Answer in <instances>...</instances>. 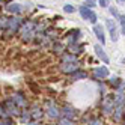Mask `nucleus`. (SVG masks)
I'll return each mask as SVG.
<instances>
[{
    "mask_svg": "<svg viewBox=\"0 0 125 125\" xmlns=\"http://www.w3.org/2000/svg\"><path fill=\"white\" fill-rule=\"evenodd\" d=\"M35 30H36V26H35V23L29 21V23H26L23 27H20V35L23 36L24 41H30L32 36H33V33Z\"/></svg>",
    "mask_w": 125,
    "mask_h": 125,
    "instance_id": "nucleus-1",
    "label": "nucleus"
},
{
    "mask_svg": "<svg viewBox=\"0 0 125 125\" xmlns=\"http://www.w3.org/2000/svg\"><path fill=\"white\" fill-rule=\"evenodd\" d=\"M113 109H115V98L113 96H105L104 100H103V103H101L103 113L110 115V113H113Z\"/></svg>",
    "mask_w": 125,
    "mask_h": 125,
    "instance_id": "nucleus-2",
    "label": "nucleus"
},
{
    "mask_svg": "<svg viewBox=\"0 0 125 125\" xmlns=\"http://www.w3.org/2000/svg\"><path fill=\"white\" fill-rule=\"evenodd\" d=\"M20 27H21V18H20V17H11V18L8 20L6 29L9 30L11 33H15Z\"/></svg>",
    "mask_w": 125,
    "mask_h": 125,
    "instance_id": "nucleus-3",
    "label": "nucleus"
},
{
    "mask_svg": "<svg viewBox=\"0 0 125 125\" xmlns=\"http://www.w3.org/2000/svg\"><path fill=\"white\" fill-rule=\"evenodd\" d=\"M3 104H5V107H6V110H8V113H9V115H12V116L21 115V113H20V107L15 104L14 100H6Z\"/></svg>",
    "mask_w": 125,
    "mask_h": 125,
    "instance_id": "nucleus-4",
    "label": "nucleus"
},
{
    "mask_svg": "<svg viewBox=\"0 0 125 125\" xmlns=\"http://www.w3.org/2000/svg\"><path fill=\"white\" fill-rule=\"evenodd\" d=\"M60 69L63 71L65 74H73L75 71H78V62H65V63L60 66Z\"/></svg>",
    "mask_w": 125,
    "mask_h": 125,
    "instance_id": "nucleus-5",
    "label": "nucleus"
},
{
    "mask_svg": "<svg viewBox=\"0 0 125 125\" xmlns=\"http://www.w3.org/2000/svg\"><path fill=\"white\" fill-rule=\"evenodd\" d=\"M105 24H107V27H109V30H110L112 39H113V41H118V29H116V24H115L112 20H107Z\"/></svg>",
    "mask_w": 125,
    "mask_h": 125,
    "instance_id": "nucleus-6",
    "label": "nucleus"
},
{
    "mask_svg": "<svg viewBox=\"0 0 125 125\" xmlns=\"http://www.w3.org/2000/svg\"><path fill=\"white\" fill-rule=\"evenodd\" d=\"M62 112H63V113H62V115H63V116H65L66 119H69V121H73V119L75 118V116H77L75 110L73 109V107H69V105H65L63 109H62Z\"/></svg>",
    "mask_w": 125,
    "mask_h": 125,
    "instance_id": "nucleus-7",
    "label": "nucleus"
},
{
    "mask_svg": "<svg viewBox=\"0 0 125 125\" xmlns=\"http://www.w3.org/2000/svg\"><path fill=\"white\" fill-rule=\"evenodd\" d=\"M94 75H95L96 78H105L107 75H109V69H107L105 66L95 68V69H94Z\"/></svg>",
    "mask_w": 125,
    "mask_h": 125,
    "instance_id": "nucleus-8",
    "label": "nucleus"
},
{
    "mask_svg": "<svg viewBox=\"0 0 125 125\" xmlns=\"http://www.w3.org/2000/svg\"><path fill=\"white\" fill-rule=\"evenodd\" d=\"M94 32H95V35H96V38L101 41V45H103V44H105V36H104V30H103V27H101V26L95 24V26H94Z\"/></svg>",
    "mask_w": 125,
    "mask_h": 125,
    "instance_id": "nucleus-9",
    "label": "nucleus"
},
{
    "mask_svg": "<svg viewBox=\"0 0 125 125\" xmlns=\"http://www.w3.org/2000/svg\"><path fill=\"white\" fill-rule=\"evenodd\" d=\"M95 51H96V54H98V57H100L104 63H109V56L105 54V51L101 48V45H95Z\"/></svg>",
    "mask_w": 125,
    "mask_h": 125,
    "instance_id": "nucleus-10",
    "label": "nucleus"
},
{
    "mask_svg": "<svg viewBox=\"0 0 125 125\" xmlns=\"http://www.w3.org/2000/svg\"><path fill=\"white\" fill-rule=\"evenodd\" d=\"M47 113H48V116H50V118H53V119H57L59 116H60V113H59V110H57V107L51 105L50 103H48V109H47Z\"/></svg>",
    "mask_w": 125,
    "mask_h": 125,
    "instance_id": "nucleus-11",
    "label": "nucleus"
},
{
    "mask_svg": "<svg viewBox=\"0 0 125 125\" xmlns=\"http://www.w3.org/2000/svg\"><path fill=\"white\" fill-rule=\"evenodd\" d=\"M14 100H15V104L17 105H21V107H26V105H27V101H26V98L21 95V94H15L14 95Z\"/></svg>",
    "mask_w": 125,
    "mask_h": 125,
    "instance_id": "nucleus-12",
    "label": "nucleus"
},
{
    "mask_svg": "<svg viewBox=\"0 0 125 125\" xmlns=\"http://www.w3.org/2000/svg\"><path fill=\"white\" fill-rule=\"evenodd\" d=\"M6 11L8 12H12V14H20L21 12V6L18 3H11L6 6Z\"/></svg>",
    "mask_w": 125,
    "mask_h": 125,
    "instance_id": "nucleus-13",
    "label": "nucleus"
},
{
    "mask_svg": "<svg viewBox=\"0 0 125 125\" xmlns=\"http://www.w3.org/2000/svg\"><path fill=\"white\" fill-rule=\"evenodd\" d=\"M80 14H82V17L84 20H89V15L92 14V11L89 9L87 6H82V8H80Z\"/></svg>",
    "mask_w": 125,
    "mask_h": 125,
    "instance_id": "nucleus-14",
    "label": "nucleus"
},
{
    "mask_svg": "<svg viewBox=\"0 0 125 125\" xmlns=\"http://www.w3.org/2000/svg\"><path fill=\"white\" fill-rule=\"evenodd\" d=\"M87 74L84 73V71H75V73H73V78L74 80H82V78H86Z\"/></svg>",
    "mask_w": 125,
    "mask_h": 125,
    "instance_id": "nucleus-15",
    "label": "nucleus"
},
{
    "mask_svg": "<svg viewBox=\"0 0 125 125\" xmlns=\"http://www.w3.org/2000/svg\"><path fill=\"white\" fill-rule=\"evenodd\" d=\"M30 115H32V119H39L42 116V110L39 107H36V109H33V113H30Z\"/></svg>",
    "mask_w": 125,
    "mask_h": 125,
    "instance_id": "nucleus-16",
    "label": "nucleus"
},
{
    "mask_svg": "<svg viewBox=\"0 0 125 125\" xmlns=\"http://www.w3.org/2000/svg\"><path fill=\"white\" fill-rule=\"evenodd\" d=\"M8 110H6V107H5V104H0V119H5V118H8Z\"/></svg>",
    "mask_w": 125,
    "mask_h": 125,
    "instance_id": "nucleus-17",
    "label": "nucleus"
},
{
    "mask_svg": "<svg viewBox=\"0 0 125 125\" xmlns=\"http://www.w3.org/2000/svg\"><path fill=\"white\" fill-rule=\"evenodd\" d=\"M87 125H103V124H101V121L98 119V118H92L91 121L87 122Z\"/></svg>",
    "mask_w": 125,
    "mask_h": 125,
    "instance_id": "nucleus-18",
    "label": "nucleus"
},
{
    "mask_svg": "<svg viewBox=\"0 0 125 125\" xmlns=\"http://www.w3.org/2000/svg\"><path fill=\"white\" fill-rule=\"evenodd\" d=\"M69 35H73V36H74V38H78V35H80V30H78V29H77V30H73V32H71ZM75 41H77V39H71L69 42H71V44H74Z\"/></svg>",
    "mask_w": 125,
    "mask_h": 125,
    "instance_id": "nucleus-19",
    "label": "nucleus"
},
{
    "mask_svg": "<svg viewBox=\"0 0 125 125\" xmlns=\"http://www.w3.org/2000/svg\"><path fill=\"white\" fill-rule=\"evenodd\" d=\"M21 118H23V121H29V119H32V115H30V112H23Z\"/></svg>",
    "mask_w": 125,
    "mask_h": 125,
    "instance_id": "nucleus-20",
    "label": "nucleus"
},
{
    "mask_svg": "<svg viewBox=\"0 0 125 125\" xmlns=\"http://www.w3.org/2000/svg\"><path fill=\"white\" fill-rule=\"evenodd\" d=\"M63 11H65V12H68V14H71V12H74V6H71V5H65V6H63Z\"/></svg>",
    "mask_w": 125,
    "mask_h": 125,
    "instance_id": "nucleus-21",
    "label": "nucleus"
},
{
    "mask_svg": "<svg viewBox=\"0 0 125 125\" xmlns=\"http://www.w3.org/2000/svg\"><path fill=\"white\" fill-rule=\"evenodd\" d=\"M89 21H91L92 24H96V14L95 12H92L91 15H89Z\"/></svg>",
    "mask_w": 125,
    "mask_h": 125,
    "instance_id": "nucleus-22",
    "label": "nucleus"
},
{
    "mask_svg": "<svg viewBox=\"0 0 125 125\" xmlns=\"http://www.w3.org/2000/svg\"><path fill=\"white\" fill-rule=\"evenodd\" d=\"M63 60H65V62H77L75 56H65V57H63Z\"/></svg>",
    "mask_w": 125,
    "mask_h": 125,
    "instance_id": "nucleus-23",
    "label": "nucleus"
},
{
    "mask_svg": "<svg viewBox=\"0 0 125 125\" xmlns=\"http://www.w3.org/2000/svg\"><path fill=\"white\" fill-rule=\"evenodd\" d=\"M110 12H112V15H115V17H116V18H119V17H121L116 8H110Z\"/></svg>",
    "mask_w": 125,
    "mask_h": 125,
    "instance_id": "nucleus-24",
    "label": "nucleus"
},
{
    "mask_svg": "<svg viewBox=\"0 0 125 125\" xmlns=\"http://www.w3.org/2000/svg\"><path fill=\"white\" fill-rule=\"evenodd\" d=\"M0 125H12V122H11V119H9V118H5L2 122H0Z\"/></svg>",
    "mask_w": 125,
    "mask_h": 125,
    "instance_id": "nucleus-25",
    "label": "nucleus"
},
{
    "mask_svg": "<svg viewBox=\"0 0 125 125\" xmlns=\"http://www.w3.org/2000/svg\"><path fill=\"white\" fill-rule=\"evenodd\" d=\"M98 2H100V6H103V8L109 6V0H98Z\"/></svg>",
    "mask_w": 125,
    "mask_h": 125,
    "instance_id": "nucleus-26",
    "label": "nucleus"
},
{
    "mask_svg": "<svg viewBox=\"0 0 125 125\" xmlns=\"http://www.w3.org/2000/svg\"><path fill=\"white\" fill-rule=\"evenodd\" d=\"M119 20H121L122 27H125V15H121V17H119Z\"/></svg>",
    "mask_w": 125,
    "mask_h": 125,
    "instance_id": "nucleus-27",
    "label": "nucleus"
},
{
    "mask_svg": "<svg viewBox=\"0 0 125 125\" xmlns=\"http://www.w3.org/2000/svg\"><path fill=\"white\" fill-rule=\"evenodd\" d=\"M29 125H42V124H39V122H32V124H29Z\"/></svg>",
    "mask_w": 125,
    "mask_h": 125,
    "instance_id": "nucleus-28",
    "label": "nucleus"
},
{
    "mask_svg": "<svg viewBox=\"0 0 125 125\" xmlns=\"http://www.w3.org/2000/svg\"><path fill=\"white\" fill-rule=\"evenodd\" d=\"M122 33H124V35H125V27H124V30H122Z\"/></svg>",
    "mask_w": 125,
    "mask_h": 125,
    "instance_id": "nucleus-29",
    "label": "nucleus"
},
{
    "mask_svg": "<svg viewBox=\"0 0 125 125\" xmlns=\"http://www.w3.org/2000/svg\"><path fill=\"white\" fill-rule=\"evenodd\" d=\"M86 2H94V0H86Z\"/></svg>",
    "mask_w": 125,
    "mask_h": 125,
    "instance_id": "nucleus-30",
    "label": "nucleus"
},
{
    "mask_svg": "<svg viewBox=\"0 0 125 125\" xmlns=\"http://www.w3.org/2000/svg\"><path fill=\"white\" fill-rule=\"evenodd\" d=\"M119 2H125V0H119Z\"/></svg>",
    "mask_w": 125,
    "mask_h": 125,
    "instance_id": "nucleus-31",
    "label": "nucleus"
},
{
    "mask_svg": "<svg viewBox=\"0 0 125 125\" xmlns=\"http://www.w3.org/2000/svg\"><path fill=\"white\" fill-rule=\"evenodd\" d=\"M124 119H125V113H124Z\"/></svg>",
    "mask_w": 125,
    "mask_h": 125,
    "instance_id": "nucleus-32",
    "label": "nucleus"
},
{
    "mask_svg": "<svg viewBox=\"0 0 125 125\" xmlns=\"http://www.w3.org/2000/svg\"><path fill=\"white\" fill-rule=\"evenodd\" d=\"M0 3H2V0H0Z\"/></svg>",
    "mask_w": 125,
    "mask_h": 125,
    "instance_id": "nucleus-33",
    "label": "nucleus"
}]
</instances>
